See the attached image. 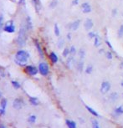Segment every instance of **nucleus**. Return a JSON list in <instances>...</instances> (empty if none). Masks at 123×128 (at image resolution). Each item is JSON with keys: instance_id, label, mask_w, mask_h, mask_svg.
Listing matches in <instances>:
<instances>
[{"instance_id": "nucleus-34", "label": "nucleus", "mask_w": 123, "mask_h": 128, "mask_svg": "<svg viewBox=\"0 0 123 128\" xmlns=\"http://www.w3.org/2000/svg\"><path fill=\"white\" fill-rule=\"evenodd\" d=\"M96 36V34L95 32H90L89 34H88V38L89 39H95V37Z\"/></svg>"}, {"instance_id": "nucleus-1", "label": "nucleus", "mask_w": 123, "mask_h": 128, "mask_svg": "<svg viewBox=\"0 0 123 128\" xmlns=\"http://www.w3.org/2000/svg\"><path fill=\"white\" fill-rule=\"evenodd\" d=\"M28 28L25 24H22L20 29L19 31V34L17 37V45L20 47L25 45L26 40H27V35H28Z\"/></svg>"}, {"instance_id": "nucleus-27", "label": "nucleus", "mask_w": 123, "mask_h": 128, "mask_svg": "<svg viewBox=\"0 0 123 128\" xmlns=\"http://www.w3.org/2000/svg\"><path fill=\"white\" fill-rule=\"evenodd\" d=\"M64 45H65V40L63 39H60V40L58 41V44H57V46H58L59 49H62Z\"/></svg>"}, {"instance_id": "nucleus-42", "label": "nucleus", "mask_w": 123, "mask_h": 128, "mask_svg": "<svg viewBox=\"0 0 123 128\" xmlns=\"http://www.w3.org/2000/svg\"><path fill=\"white\" fill-rule=\"evenodd\" d=\"M104 52H105L104 49H102V50H100V52H99V53H100V54H103V53H104Z\"/></svg>"}, {"instance_id": "nucleus-8", "label": "nucleus", "mask_w": 123, "mask_h": 128, "mask_svg": "<svg viewBox=\"0 0 123 128\" xmlns=\"http://www.w3.org/2000/svg\"><path fill=\"white\" fill-rule=\"evenodd\" d=\"M23 104H24L23 100H22V99H19V98H17L14 101V104H13V105H14V107L16 110H19L22 106H23Z\"/></svg>"}, {"instance_id": "nucleus-10", "label": "nucleus", "mask_w": 123, "mask_h": 128, "mask_svg": "<svg viewBox=\"0 0 123 128\" xmlns=\"http://www.w3.org/2000/svg\"><path fill=\"white\" fill-rule=\"evenodd\" d=\"M80 20H75L74 21L73 23H71L70 24V28L73 31H75V30L78 29L79 26H80Z\"/></svg>"}, {"instance_id": "nucleus-47", "label": "nucleus", "mask_w": 123, "mask_h": 128, "mask_svg": "<svg viewBox=\"0 0 123 128\" xmlns=\"http://www.w3.org/2000/svg\"><path fill=\"white\" fill-rule=\"evenodd\" d=\"M122 96H123V94H122Z\"/></svg>"}, {"instance_id": "nucleus-36", "label": "nucleus", "mask_w": 123, "mask_h": 128, "mask_svg": "<svg viewBox=\"0 0 123 128\" xmlns=\"http://www.w3.org/2000/svg\"><path fill=\"white\" fill-rule=\"evenodd\" d=\"M3 16L2 14H0V29L3 27Z\"/></svg>"}, {"instance_id": "nucleus-24", "label": "nucleus", "mask_w": 123, "mask_h": 128, "mask_svg": "<svg viewBox=\"0 0 123 128\" xmlns=\"http://www.w3.org/2000/svg\"><path fill=\"white\" fill-rule=\"evenodd\" d=\"M7 100L6 99H3L1 101V103H0V105H1L2 108H3L4 110H6V107H7Z\"/></svg>"}, {"instance_id": "nucleus-5", "label": "nucleus", "mask_w": 123, "mask_h": 128, "mask_svg": "<svg viewBox=\"0 0 123 128\" xmlns=\"http://www.w3.org/2000/svg\"><path fill=\"white\" fill-rule=\"evenodd\" d=\"M25 70H26V72H27L29 76H35V75H37V74H38V72H39V70L37 69L36 67L33 66V65L26 66Z\"/></svg>"}, {"instance_id": "nucleus-40", "label": "nucleus", "mask_w": 123, "mask_h": 128, "mask_svg": "<svg viewBox=\"0 0 123 128\" xmlns=\"http://www.w3.org/2000/svg\"><path fill=\"white\" fill-rule=\"evenodd\" d=\"M79 3V0H73L72 1V5H77Z\"/></svg>"}, {"instance_id": "nucleus-46", "label": "nucleus", "mask_w": 123, "mask_h": 128, "mask_svg": "<svg viewBox=\"0 0 123 128\" xmlns=\"http://www.w3.org/2000/svg\"><path fill=\"white\" fill-rule=\"evenodd\" d=\"M121 85H122V86L123 87V80L122 81V82H121Z\"/></svg>"}, {"instance_id": "nucleus-18", "label": "nucleus", "mask_w": 123, "mask_h": 128, "mask_svg": "<svg viewBox=\"0 0 123 128\" xmlns=\"http://www.w3.org/2000/svg\"><path fill=\"white\" fill-rule=\"evenodd\" d=\"M83 69H84V62L82 59H80L77 63V70H79V72H82Z\"/></svg>"}, {"instance_id": "nucleus-17", "label": "nucleus", "mask_w": 123, "mask_h": 128, "mask_svg": "<svg viewBox=\"0 0 123 128\" xmlns=\"http://www.w3.org/2000/svg\"><path fill=\"white\" fill-rule=\"evenodd\" d=\"M66 125L68 128H76V123L73 121L67 120L66 121Z\"/></svg>"}, {"instance_id": "nucleus-43", "label": "nucleus", "mask_w": 123, "mask_h": 128, "mask_svg": "<svg viewBox=\"0 0 123 128\" xmlns=\"http://www.w3.org/2000/svg\"><path fill=\"white\" fill-rule=\"evenodd\" d=\"M0 128H6V127H4V126H3V124H1V125H0Z\"/></svg>"}, {"instance_id": "nucleus-21", "label": "nucleus", "mask_w": 123, "mask_h": 128, "mask_svg": "<svg viewBox=\"0 0 123 128\" xmlns=\"http://www.w3.org/2000/svg\"><path fill=\"white\" fill-rule=\"evenodd\" d=\"M78 55H79V57H80V59H83L85 58V49H80V50H79Z\"/></svg>"}, {"instance_id": "nucleus-29", "label": "nucleus", "mask_w": 123, "mask_h": 128, "mask_svg": "<svg viewBox=\"0 0 123 128\" xmlns=\"http://www.w3.org/2000/svg\"><path fill=\"white\" fill-rule=\"evenodd\" d=\"M92 128H100L98 121L96 120H92Z\"/></svg>"}, {"instance_id": "nucleus-25", "label": "nucleus", "mask_w": 123, "mask_h": 128, "mask_svg": "<svg viewBox=\"0 0 123 128\" xmlns=\"http://www.w3.org/2000/svg\"><path fill=\"white\" fill-rule=\"evenodd\" d=\"M12 85H13V86L14 87V89H16V90H18V89H19V88H20V84H19V82H18V81H15V80H12Z\"/></svg>"}, {"instance_id": "nucleus-35", "label": "nucleus", "mask_w": 123, "mask_h": 128, "mask_svg": "<svg viewBox=\"0 0 123 128\" xmlns=\"http://www.w3.org/2000/svg\"><path fill=\"white\" fill-rule=\"evenodd\" d=\"M74 60V57L73 56H70L69 59H67V65L68 66H70V65L72 64V61Z\"/></svg>"}, {"instance_id": "nucleus-32", "label": "nucleus", "mask_w": 123, "mask_h": 128, "mask_svg": "<svg viewBox=\"0 0 123 128\" xmlns=\"http://www.w3.org/2000/svg\"><path fill=\"white\" fill-rule=\"evenodd\" d=\"M69 54H70V49L65 48V50H64V51H63V56L64 57H67L68 55H69Z\"/></svg>"}, {"instance_id": "nucleus-3", "label": "nucleus", "mask_w": 123, "mask_h": 128, "mask_svg": "<svg viewBox=\"0 0 123 128\" xmlns=\"http://www.w3.org/2000/svg\"><path fill=\"white\" fill-rule=\"evenodd\" d=\"M49 65H47V63L42 62L39 65V72L43 76H46L49 74Z\"/></svg>"}, {"instance_id": "nucleus-16", "label": "nucleus", "mask_w": 123, "mask_h": 128, "mask_svg": "<svg viewBox=\"0 0 123 128\" xmlns=\"http://www.w3.org/2000/svg\"><path fill=\"white\" fill-rule=\"evenodd\" d=\"M85 108H86L87 111H89L91 115H93V116H97V117L99 116V114L96 111V110H94V109H93V108H91V107L88 106V105H86V106H85Z\"/></svg>"}, {"instance_id": "nucleus-12", "label": "nucleus", "mask_w": 123, "mask_h": 128, "mask_svg": "<svg viewBox=\"0 0 123 128\" xmlns=\"http://www.w3.org/2000/svg\"><path fill=\"white\" fill-rule=\"evenodd\" d=\"M114 114L116 115V116H119L123 114V106L122 105H120V106L116 107L115 110H114Z\"/></svg>"}, {"instance_id": "nucleus-41", "label": "nucleus", "mask_w": 123, "mask_h": 128, "mask_svg": "<svg viewBox=\"0 0 123 128\" xmlns=\"http://www.w3.org/2000/svg\"><path fill=\"white\" fill-rule=\"evenodd\" d=\"M67 39H70H70H71V34H70V33L67 34Z\"/></svg>"}, {"instance_id": "nucleus-23", "label": "nucleus", "mask_w": 123, "mask_h": 128, "mask_svg": "<svg viewBox=\"0 0 123 128\" xmlns=\"http://www.w3.org/2000/svg\"><path fill=\"white\" fill-rule=\"evenodd\" d=\"M54 34L56 35V36H60V28H59V26L58 24H54Z\"/></svg>"}, {"instance_id": "nucleus-28", "label": "nucleus", "mask_w": 123, "mask_h": 128, "mask_svg": "<svg viewBox=\"0 0 123 128\" xmlns=\"http://www.w3.org/2000/svg\"><path fill=\"white\" fill-rule=\"evenodd\" d=\"M92 70H93V66H92V65H89L86 67V69H85V73L86 74H91Z\"/></svg>"}, {"instance_id": "nucleus-38", "label": "nucleus", "mask_w": 123, "mask_h": 128, "mask_svg": "<svg viewBox=\"0 0 123 128\" xmlns=\"http://www.w3.org/2000/svg\"><path fill=\"white\" fill-rule=\"evenodd\" d=\"M105 43H106V45H107V46H108V47L111 49V50H113V47H112V45H111V43H110V41L109 40H105Z\"/></svg>"}, {"instance_id": "nucleus-26", "label": "nucleus", "mask_w": 123, "mask_h": 128, "mask_svg": "<svg viewBox=\"0 0 123 128\" xmlns=\"http://www.w3.org/2000/svg\"><path fill=\"white\" fill-rule=\"evenodd\" d=\"M32 1H33V3H34L35 8H36L37 10H39V5H40V1H39V0H32Z\"/></svg>"}, {"instance_id": "nucleus-39", "label": "nucleus", "mask_w": 123, "mask_h": 128, "mask_svg": "<svg viewBox=\"0 0 123 128\" xmlns=\"http://www.w3.org/2000/svg\"><path fill=\"white\" fill-rule=\"evenodd\" d=\"M116 14H117V9H116V8H114L112 10V17H115Z\"/></svg>"}, {"instance_id": "nucleus-2", "label": "nucleus", "mask_w": 123, "mask_h": 128, "mask_svg": "<svg viewBox=\"0 0 123 128\" xmlns=\"http://www.w3.org/2000/svg\"><path fill=\"white\" fill-rule=\"evenodd\" d=\"M28 58H29V54L25 51V50H19L16 53V55H15V61L17 62V64L19 65H24L28 61Z\"/></svg>"}, {"instance_id": "nucleus-7", "label": "nucleus", "mask_w": 123, "mask_h": 128, "mask_svg": "<svg viewBox=\"0 0 123 128\" xmlns=\"http://www.w3.org/2000/svg\"><path fill=\"white\" fill-rule=\"evenodd\" d=\"M81 8H82V11L84 14H89V13L91 12V7L87 2H85V3L81 4Z\"/></svg>"}, {"instance_id": "nucleus-9", "label": "nucleus", "mask_w": 123, "mask_h": 128, "mask_svg": "<svg viewBox=\"0 0 123 128\" xmlns=\"http://www.w3.org/2000/svg\"><path fill=\"white\" fill-rule=\"evenodd\" d=\"M84 26H85V30L89 31V30L91 29L92 27H93V21H92L91 19H87L86 20H85V22Z\"/></svg>"}, {"instance_id": "nucleus-22", "label": "nucleus", "mask_w": 123, "mask_h": 128, "mask_svg": "<svg viewBox=\"0 0 123 128\" xmlns=\"http://www.w3.org/2000/svg\"><path fill=\"white\" fill-rule=\"evenodd\" d=\"M28 123H30V124L35 123V121H36V116H34V115H31V116H29L28 118Z\"/></svg>"}, {"instance_id": "nucleus-14", "label": "nucleus", "mask_w": 123, "mask_h": 128, "mask_svg": "<svg viewBox=\"0 0 123 128\" xmlns=\"http://www.w3.org/2000/svg\"><path fill=\"white\" fill-rule=\"evenodd\" d=\"M34 45H35V46H36L37 50H38V52L39 53V54H40V56L43 58V57H44V53H43L42 48H41L40 45H39V42H38V41H36V40L34 41Z\"/></svg>"}, {"instance_id": "nucleus-31", "label": "nucleus", "mask_w": 123, "mask_h": 128, "mask_svg": "<svg viewBox=\"0 0 123 128\" xmlns=\"http://www.w3.org/2000/svg\"><path fill=\"white\" fill-rule=\"evenodd\" d=\"M75 53H76V49H75V47H74V46H71V47H70V54H71L72 56H73V55H74V54H75Z\"/></svg>"}, {"instance_id": "nucleus-30", "label": "nucleus", "mask_w": 123, "mask_h": 128, "mask_svg": "<svg viewBox=\"0 0 123 128\" xmlns=\"http://www.w3.org/2000/svg\"><path fill=\"white\" fill-rule=\"evenodd\" d=\"M118 36H119L120 38L123 37V24H122L119 28V30H118Z\"/></svg>"}, {"instance_id": "nucleus-11", "label": "nucleus", "mask_w": 123, "mask_h": 128, "mask_svg": "<svg viewBox=\"0 0 123 128\" xmlns=\"http://www.w3.org/2000/svg\"><path fill=\"white\" fill-rule=\"evenodd\" d=\"M49 59H50V60L52 61L53 64L57 63V62H58V60H59V58H58V56H57V54H55V53H54V52H51V53H50V54H49Z\"/></svg>"}, {"instance_id": "nucleus-19", "label": "nucleus", "mask_w": 123, "mask_h": 128, "mask_svg": "<svg viewBox=\"0 0 123 128\" xmlns=\"http://www.w3.org/2000/svg\"><path fill=\"white\" fill-rule=\"evenodd\" d=\"M100 45H101V42H100V38L98 34H96V36L95 37V43H94V45L96 47H99Z\"/></svg>"}, {"instance_id": "nucleus-13", "label": "nucleus", "mask_w": 123, "mask_h": 128, "mask_svg": "<svg viewBox=\"0 0 123 128\" xmlns=\"http://www.w3.org/2000/svg\"><path fill=\"white\" fill-rule=\"evenodd\" d=\"M25 23H26V25H27V28H28V30H31V29H33L32 19H31V18H30L29 16H28V17H27V19H26Z\"/></svg>"}, {"instance_id": "nucleus-20", "label": "nucleus", "mask_w": 123, "mask_h": 128, "mask_svg": "<svg viewBox=\"0 0 123 128\" xmlns=\"http://www.w3.org/2000/svg\"><path fill=\"white\" fill-rule=\"evenodd\" d=\"M109 99L111 101H116L118 99V94L116 92H113V93H111L109 96Z\"/></svg>"}, {"instance_id": "nucleus-4", "label": "nucleus", "mask_w": 123, "mask_h": 128, "mask_svg": "<svg viewBox=\"0 0 123 128\" xmlns=\"http://www.w3.org/2000/svg\"><path fill=\"white\" fill-rule=\"evenodd\" d=\"M111 90V84L108 81H104L100 85V92L102 94H105Z\"/></svg>"}, {"instance_id": "nucleus-37", "label": "nucleus", "mask_w": 123, "mask_h": 128, "mask_svg": "<svg viewBox=\"0 0 123 128\" xmlns=\"http://www.w3.org/2000/svg\"><path fill=\"white\" fill-rule=\"evenodd\" d=\"M0 115H1V116H4V115H5V110H4L3 108H2L1 105H0Z\"/></svg>"}, {"instance_id": "nucleus-45", "label": "nucleus", "mask_w": 123, "mask_h": 128, "mask_svg": "<svg viewBox=\"0 0 123 128\" xmlns=\"http://www.w3.org/2000/svg\"><path fill=\"white\" fill-rule=\"evenodd\" d=\"M121 67H122V68H123V62L121 63Z\"/></svg>"}, {"instance_id": "nucleus-15", "label": "nucleus", "mask_w": 123, "mask_h": 128, "mask_svg": "<svg viewBox=\"0 0 123 128\" xmlns=\"http://www.w3.org/2000/svg\"><path fill=\"white\" fill-rule=\"evenodd\" d=\"M29 102H30V104L33 105H39V100H38V98H36V97L30 96L29 97Z\"/></svg>"}, {"instance_id": "nucleus-44", "label": "nucleus", "mask_w": 123, "mask_h": 128, "mask_svg": "<svg viewBox=\"0 0 123 128\" xmlns=\"http://www.w3.org/2000/svg\"><path fill=\"white\" fill-rule=\"evenodd\" d=\"M2 96H3V95H2V92H1V91H0V99H1V98H2Z\"/></svg>"}, {"instance_id": "nucleus-33", "label": "nucleus", "mask_w": 123, "mask_h": 128, "mask_svg": "<svg viewBox=\"0 0 123 128\" xmlns=\"http://www.w3.org/2000/svg\"><path fill=\"white\" fill-rule=\"evenodd\" d=\"M105 56H106V58L108 59H111L113 58V54H112V53H111V51L105 52Z\"/></svg>"}, {"instance_id": "nucleus-6", "label": "nucleus", "mask_w": 123, "mask_h": 128, "mask_svg": "<svg viewBox=\"0 0 123 128\" xmlns=\"http://www.w3.org/2000/svg\"><path fill=\"white\" fill-rule=\"evenodd\" d=\"M3 30L7 33H14L15 32V27L14 25V22L13 21L8 22V24H7L3 27Z\"/></svg>"}]
</instances>
